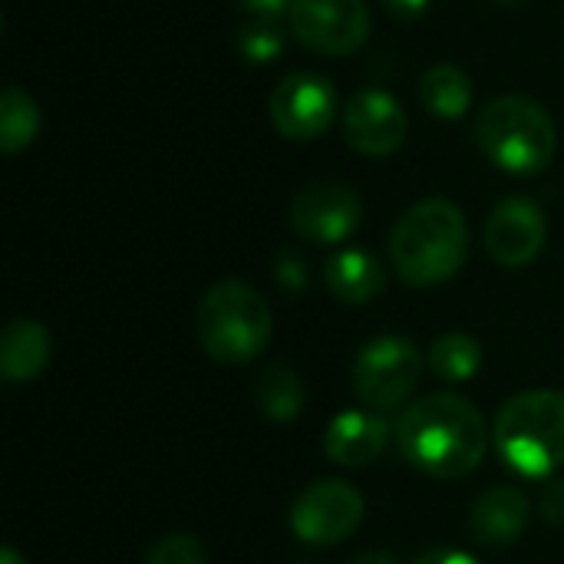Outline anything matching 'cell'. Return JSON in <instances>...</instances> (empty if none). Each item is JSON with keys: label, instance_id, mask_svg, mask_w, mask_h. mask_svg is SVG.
Segmentation results:
<instances>
[{"label": "cell", "instance_id": "cell-1", "mask_svg": "<svg viewBox=\"0 0 564 564\" xmlns=\"http://www.w3.org/2000/svg\"><path fill=\"white\" fill-rule=\"evenodd\" d=\"M489 426L482 413L459 393H430L413 400L397 416L400 456L443 482L476 473L489 449Z\"/></svg>", "mask_w": 564, "mask_h": 564}, {"label": "cell", "instance_id": "cell-2", "mask_svg": "<svg viewBox=\"0 0 564 564\" xmlns=\"http://www.w3.org/2000/svg\"><path fill=\"white\" fill-rule=\"evenodd\" d=\"M390 258L397 274L413 288H433L456 278L469 258L466 215L446 198L416 202L393 225Z\"/></svg>", "mask_w": 564, "mask_h": 564}, {"label": "cell", "instance_id": "cell-3", "mask_svg": "<svg viewBox=\"0 0 564 564\" xmlns=\"http://www.w3.org/2000/svg\"><path fill=\"white\" fill-rule=\"evenodd\" d=\"M476 142L492 165L512 175H539L558 152V129L539 99L509 93L479 109Z\"/></svg>", "mask_w": 564, "mask_h": 564}, {"label": "cell", "instance_id": "cell-4", "mask_svg": "<svg viewBox=\"0 0 564 564\" xmlns=\"http://www.w3.org/2000/svg\"><path fill=\"white\" fill-rule=\"evenodd\" d=\"M492 443L502 463L519 476H555L564 466V390L512 397L496 416Z\"/></svg>", "mask_w": 564, "mask_h": 564}, {"label": "cell", "instance_id": "cell-5", "mask_svg": "<svg viewBox=\"0 0 564 564\" xmlns=\"http://www.w3.org/2000/svg\"><path fill=\"white\" fill-rule=\"evenodd\" d=\"M202 350L218 364H251L271 340V307L245 281L212 284L195 311Z\"/></svg>", "mask_w": 564, "mask_h": 564}, {"label": "cell", "instance_id": "cell-6", "mask_svg": "<svg viewBox=\"0 0 564 564\" xmlns=\"http://www.w3.org/2000/svg\"><path fill=\"white\" fill-rule=\"evenodd\" d=\"M423 380V357L406 337L370 340L354 364V393L370 413H393L410 406Z\"/></svg>", "mask_w": 564, "mask_h": 564}, {"label": "cell", "instance_id": "cell-7", "mask_svg": "<svg viewBox=\"0 0 564 564\" xmlns=\"http://www.w3.org/2000/svg\"><path fill=\"white\" fill-rule=\"evenodd\" d=\"M367 516L364 496L344 479L311 482L291 506V532L304 545H340L347 542Z\"/></svg>", "mask_w": 564, "mask_h": 564}, {"label": "cell", "instance_id": "cell-8", "mask_svg": "<svg viewBox=\"0 0 564 564\" xmlns=\"http://www.w3.org/2000/svg\"><path fill=\"white\" fill-rule=\"evenodd\" d=\"M291 33L317 53L344 56L364 46L370 33V10L364 0H294Z\"/></svg>", "mask_w": 564, "mask_h": 564}, {"label": "cell", "instance_id": "cell-9", "mask_svg": "<svg viewBox=\"0 0 564 564\" xmlns=\"http://www.w3.org/2000/svg\"><path fill=\"white\" fill-rule=\"evenodd\" d=\"M271 122L284 139L307 142L330 129L337 119V93L317 73H294L271 93Z\"/></svg>", "mask_w": 564, "mask_h": 564}, {"label": "cell", "instance_id": "cell-10", "mask_svg": "<svg viewBox=\"0 0 564 564\" xmlns=\"http://www.w3.org/2000/svg\"><path fill=\"white\" fill-rule=\"evenodd\" d=\"M360 218V195L340 182H311L291 202V228L317 245H337L350 238Z\"/></svg>", "mask_w": 564, "mask_h": 564}, {"label": "cell", "instance_id": "cell-11", "mask_svg": "<svg viewBox=\"0 0 564 564\" xmlns=\"http://www.w3.org/2000/svg\"><path fill=\"white\" fill-rule=\"evenodd\" d=\"M549 238V225L542 208L532 198H506L492 208L486 221V248L492 261L502 268H525L532 264Z\"/></svg>", "mask_w": 564, "mask_h": 564}, {"label": "cell", "instance_id": "cell-12", "mask_svg": "<svg viewBox=\"0 0 564 564\" xmlns=\"http://www.w3.org/2000/svg\"><path fill=\"white\" fill-rule=\"evenodd\" d=\"M344 132L347 142L373 159L397 152L406 139V112L403 106L383 89L357 93L344 109Z\"/></svg>", "mask_w": 564, "mask_h": 564}, {"label": "cell", "instance_id": "cell-13", "mask_svg": "<svg viewBox=\"0 0 564 564\" xmlns=\"http://www.w3.org/2000/svg\"><path fill=\"white\" fill-rule=\"evenodd\" d=\"M390 443V426L370 410H350L330 420L324 433V453L344 469H364L383 456Z\"/></svg>", "mask_w": 564, "mask_h": 564}, {"label": "cell", "instance_id": "cell-14", "mask_svg": "<svg viewBox=\"0 0 564 564\" xmlns=\"http://www.w3.org/2000/svg\"><path fill=\"white\" fill-rule=\"evenodd\" d=\"M529 499L512 486H492L482 492L469 516V532L486 549H506L522 539L529 525Z\"/></svg>", "mask_w": 564, "mask_h": 564}, {"label": "cell", "instance_id": "cell-15", "mask_svg": "<svg viewBox=\"0 0 564 564\" xmlns=\"http://www.w3.org/2000/svg\"><path fill=\"white\" fill-rule=\"evenodd\" d=\"M53 354L50 330L33 317H17L3 327L0 337V373L10 383H30L36 380Z\"/></svg>", "mask_w": 564, "mask_h": 564}, {"label": "cell", "instance_id": "cell-16", "mask_svg": "<svg viewBox=\"0 0 564 564\" xmlns=\"http://www.w3.org/2000/svg\"><path fill=\"white\" fill-rule=\"evenodd\" d=\"M324 281H327V288H330V294L337 301H344V304H367V301H373L383 291L387 274H383V264L370 251L344 248V251H337L324 264Z\"/></svg>", "mask_w": 564, "mask_h": 564}, {"label": "cell", "instance_id": "cell-17", "mask_svg": "<svg viewBox=\"0 0 564 564\" xmlns=\"http://www.w3.org/2000/svg\"><path fill=\"white\" fill-rule=\"evenodd\" d=\"M254 406L274 423L297 420L304 410L301 377L288 364H268L254 380Z\"/></svg>", "mask_w": 564, "mask_h": 564}, {"label": "cell", "instance_id": "cell-18", "mask_svg": "<svg viewBox=\"0 0 564 564\" xmlns=\"http://www.w3.org/2000/svg\"><path fill=\"white\" fill-rule=\"evenodd\" d=\"M420 96L440 119H459L473 106V79L453 63H436L420 79Z\"/></svg>", "mask_w": 564, "mask_h": 564}, {"label": "cell", "instance_id": "cell-19", "mask_svg": "<svg viewBox=\"0 0 564 564\" xmlns=\"http://www.w3.org/2000/svg\"><path fill=\"white\" fill-rule=\"evenodd\" d=\"M426 360H430V370H433L440 380H446V383H466V380H473V377L479 373V367H482V347H479L476 337L453 330V334H443V337L430 347Z\"/></svg>", "mask_w": 564, "mask_h": 564}, {"label": "cell", "instance_id": "cell-20", "mask_svg": "<svg viewBox=\"0 0 564 564\" xmlns=\"http://www.w3.org/2000/svg\"><path fill=\"white\" fill-rule=\"evenodd\" d=\"M40 129V109L30 93L10 86L0 96V145L7 155H17L36 139Z\"/></svg>", "mask_w": 564, "mask_h": 564}, {"label": "cell", "instance_id": "cell-21", "mask_svg": "<svg viewBox=\"0 0 564 564\" xmlns=\"http://www.w3.org/2000/svg\"><path fill=\"white\" fill-rule=\"evenodd\" d=\"M284 46V26L278 17H251L238 30V50L251 63H271Z\"/></svg>", "mask_w": 564, "mask_h": 564}, {"label": "cell", "instance_id": "cell-22", "mask_svg": "<svg viewBox=\"0 0 564 564\" xmlns=\"http://www.w3.org/2000/svg\"><path fill=\"white\" fill-rule=\"evenodd\" d=\"M145 564H208V558H205V549L195 535L172 532L152 545Z\"/></svg>", "mask_w": 564, "mask_h": 564}, {"label": "cell", "instance_id": "cell-23", "mask_svg": "<svg viewBox=\"0 0 564 564\" xmlns=\"http://www.w3.org/2000/svg\"><path fill=\"white\" fill-rule=\"evenodd\" d=\"M539 509L545 516V522L564 525V479H549L539 499Z\"/></svg>", "mask_w": 564, "mask_h": 564}, {"label": "cell", "instance_id": "cell-24", "mask_svg": "<svg viewBox=\"0 0 564 564\" xmlns=\"http://www.w3.org/2000/svg\"><path fill=\"white\" fill-rule=\"evenodd\" d=\"M274 274H278V284H281L284 291H294V294L307 284V271H304V261H301L297 254H281Z\"/></svg>", "mask_w": 564, "mask_h": 564}, {"label": "cell", "instance_id": "cell-25", "mask_svg": "<svg viewBox=\"0 0 564 564\" xmlns=\"http://www.w3.org/2000/svg\"><path fill=\"white\" fill-rule=\"evenodd\" d=\"M294 0H238V7H245L251 17H281L291 13Z\"/></svg>", "mask_w": 564, "mask_h": 564}, {"label": "cell", "instance_id": "cell-26", "mask_svg": "<svg viewBox=\"0 0 564 564\" xmlns=\"http://www.w3.org/2000/svg\"><path fill=\"white\" fill-rule=\"evenodd\" d=\"M413 564H479L473 555L466 552H456V549H433L426 555H420Z\"/></svg>", "mask_w": 564, "mask_h": 564}, {"label": "cell", "instance_id": "cell-27", "mask_svg": "<svg viewBox=\"0 0 564 564\" xmlns=\"http://www.w3.org/2000/svg\"><path fill=\"white\" fill-rule=\"evenodd\" d=\"M387 3V10L393 13V17H400V20H416L426 7H430V0H383Z\"/></svg>", "mask_w": 564, "mask_h": 564}, {"label": "cell", "instance_id": "cell-28", "mask_svg": "<svg viewBox=\"0 0 564 564\" xmlns=\"http://www.w3.org/2000/svg\"><path fill=\"white\" fill-rule=\"evenodd\" d=\"M350 564H397V558L390 552H364V555H357Z\"/></svg>", "mask_w": 564, "mask_h": 564}, {"label": "cell", "instance_id": "cell-29", "mask_svg": "<svg viewBox=\"0 0 564 564\" xmlns=\"http://www.w3.org/2000/svg\"><path fill=\"white\" fill-rule=\"evenodd\" d=\"M0 564H26V562L20 558V552H17V549H3V552H0Z\"/></svg>", "mask_w": 564, "mask_h": 564}, {"label": "cell", "instance_id": "cell-30", "mask_svg": "<svg viewBox=\"0 0 564 564\" xmlns=\"http://www.w3.org/2000/svg\"><path fill=\"white\" fill-rule=\"evenodd\" d=\"M499 3H509V7H516V3H522V0H499Z\"/></svg>", "mask_w": 564, "mask_h": 564}]
</instances>
